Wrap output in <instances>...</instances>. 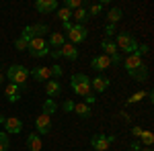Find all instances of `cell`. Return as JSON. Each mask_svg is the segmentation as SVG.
I'll list each match as a JSON object with an SVG mask.
<instances>
[{
    "instance_id": "cell-3",
    "label": "cell",
    "mask_w": 154,
    "mask_h": 151,
    "mask_svg": "<svg viewBox=\"0 0 154 151\" xmlns=\"http://www.w3.org/2000/svg\"><path fill=\"white\" fill-rule=\"evenodd\" d=\"M27 51L31 57H45V55H49V45L43 37H33L27 45Z\"/></svg>"
},
{
    "instance_id": "cell-26",
    "label": "cell",
    "mask_w": 154,
    "mask_h": 151,
    "mask_svg": "<svg viewBox=\"0 0 154 151\" xmlns=\"http://www.w3.org/2000/svg\"><path fill=\"white\" fill-rule=\"evenodd\" d=\"M33 33H35V37H43L45 33H49V27L45 23H37L33 25Z\"/></svg>"
},
{
    "instance_id": "cell-23",
    "label": "cell",
    "mask_w": 154,
    "mask_h": 151,
    "mask_svg": "<svg viewBox=\"0 0 154 151\" xmlns=\"http://www.w3.org/2000/svg\"><path fill=\"white\" fill-rule=\"evenodd\" d=\"M130 76L134 78V80H138V82H144L146 78H148V68H146V65H140L136 71H131Z\"/></svg>"
},
{
    "instance_id": "cell-1",
    "label": "cell",
    "mask_w": 154,
    "mask_h": 151,
    "mask_svg": "<svg viewBox=\"0 0 154 151\" xmlns=\"http://www.w3.org/2000/svg\"><path fill=\"white\" fill-rule=\"evenodd\" d=\"M6 78L11 80V84L19 86L21 90H25V88H27V78H29V70H27L25 65L12 63V65H8V70H6Z\"/></svg>"
},
{
    "instance_id": "cell-2",
    "label": "cell",
    "mask_w": 154,
    "mask_h": 151,
    "mask_svg": "<svg viewBox=\"0 0 154 151\" xmlns=\"http://www.w3.org/2000/svg\"><path fill=\"white\" fill-rule=\"evenodd\" d=\"M70 88L74 94L78 96H88L93 94V88H91V78L86 74H74L70 78Z\"/></svg>"
},
{
    "instance_id": "cell-22",
    "label": "cell",
    "mask_w": 154,
    "mask_h": 151,
    "mask_svg": "<svg viewBox=\"0 0 154 151\" xmlns=\"http://www.w3.org/2000/svg\"><path fill=\"white\" fill-rule=\"evenodd\" d=\"M72 19H74V25H84L88 21V14H86V8H78V10L72 12Z\"/></svg>"
},
{
    "instance_id": "cell-36",
    "label": "cell",
    "mask_w": 154,
    "mask_h": 151,
    "mask_svg": "<svg viewBox=\"0 0 154 151\" xmlns=\"http://www.w3.org/2000/svg\"><path fill=\"white\" fill-rule=\"evenodd\" d=\"M144 133V129L142 127H131V135L136 137V139H140V135Z\"/></svg>"
},
{
    "instance_id": "cell-17",
    "label": "cell",
    "mask_w": 154,
    "mask_h": 151,
    "mask_svg": "<svg viewBox=\"0 0 154 151\" xmlns=\"http://www.w3.org/2000/svg\"><path fill=\"white\" fill-rule=\"evenodd\" d=\"M4 92H6V100H8L11 104H17V102L21 100V94H23V90H21L19 86H14V84H8Z\"/></svg>"
},
{
    "instance_id": "cell-4",
    "label": "cell",
    "mask_w": 154,
    "mask_h": 151,
    "mask_svg": "<svg viewBox=\"0 0 154 151\" xmlns=\"http://www.w3.org/2000/svg\"><path fill=\"white\" fill-rule=\"evenodd\" d=\"M115 45H117L119 53L123 51L125 55H130V53H134V51H136L138 41H136V39H134L130 33H119V35H117V41H115Z\"/></svg>"
},
{
    "instance_id": "cell-40",
    "label": "cell",
    "mask_w": 154,
    "mask_h": 151,
    "mask_svg": "<svg viewBox=\"0 0 154 151\" xmlns=\"http://www.w3.org/2000/svg\"><path fill=\"white\" fill-rule=\"evenodd\" d=\"M49 55H51L54 59H60V57H62V53H60V49H49Z\"/></svg>"
},
{
    "instance_id": "cell-10",
    "label": "cell",
    "mask_w": 154,
    "mask_h": 151,
    "mask_svg": "<svg viewBox=\"0 0 154 151\" xmlns=\"http://www.w3.org/2000/svg\"><path fill=\"white\" fill-rule=\"evenodd\" d=\"M123 63V68H125V71L128 74H131V71H136L140 65H144L142 63V57L138 55V53H130V55H125V59L121 61Z\"/></svg>"
},
{
    "instance_id": "cell-6",
    "label": "cell",
    "mask_w": 154,
    "mask_h": 151,
    "mask_svg": "<svg viewBox=\"0 0 154 151\" xmlns=\"http://www.w3.org/2000/svg\"><path fill=\"white\" fill-rule=\"evenodd\" d=\"M0 125L4 127V133H6V135H8V133H12V135H19V133L23 131V121H21V118H17V116L6 118L4 115H0Z\"/></svg>"
},
{
    "instance_id": "cell-29",
    "label": "cell",
    "mask_w": 154,
    "mask_h": 151,
    "mask_svg": "<svg viewBox=\"0 0 154 151\" xmlns=\"http://www.w3.org/2000/svg\"><path fill=\"white\" fill-rule=\"evenodd\" d=\"M144 98H146V92H134L130 98L125 100V104H136V102H140V100H144Z\"/></svg>"
},
{
    "instance_id": "cell-15",
    "label": "cell",
    "mask_w": 154,
    "mask_h": 151,
    "mask_svg": "<svg viewBox=\"0 0 154 151\" xmlns=\"http://www.w3.org/2000/svg\"><path fill=\"white\" fill-rule=\"evenodd\" d=\"M60 53H62V57H66L68 61H76L78 59V49L72 43H64V45L60 47Z\"/></svg>"
},
{
    "instance_id": "cell-41",
    "label": "cell",
    "mask_w": 154,
    "mask_h": 151,
    "mask_svg": "<svg viewBox=\"0 0 154 151\" xmlns=\"http://www.w3.org/2000/svg\"><path fill=\"white\" fill-rule=\"evenodd\" d=\"M72 25H74V23H72V21H68V23H62V29H64V31L68 33V31H70V29H72Z\"/></svg>"
},
{
    "instance_id": "cell-7",
    "label": "cell",
    "mask_w": 154,
    "mask_h": 151,
    "mask_svg": "<svg viewBox=\"0 0 154 151\" xmlns=\"http://www.w3.org/2000/svg\"><path fill=\"white\" fill-rule=\"evenodd\" d=\"M101 49L105 51V55L111 59V63H121L123 61V55L119 53L117 45L111 41V39H105V41H101Z\"/></svg>"
},
{
    "instance_id": "cell-8",
    "label": "cell",
    "mask_w": 154,
    "mask_h": 151,
    "mask_svg": "<svg viewBox=\"0 0 154 151\" xmlns=\"http://www.w3.org/2000/svg\"><path fill=\"white\" fill-rule=\"evenodd\" d=\"M86 37H88V31H86V27H84V25H72V29L68 31V39H70L72 45L82 43Z\"/></svg>"
},
{
    "instance_id": "cell-44",
    "label": "cell",
    "mask_w": 154,
    "mask_h": 151,
    "mask_svg": "<svg viewBox=\"0 0 154 151\" xmlns=\"http://www.w3.org/2000/svg\"><path fill=\"white\" fill-rule=\"evenodd\" d=\"M140 151H152V147H142Z\"/></svg>"
},
{
    "instance_id": "cell-39",
    "label": "cell",
    "mask_w": 154,
    "mask_h": 151,
    "mask_svg": "<svg viewBox=\"0 0 154 151\" xmlns=\"http://www.w3.org/2000/svg\"><path fill=\"white\" fill-rule=\"evenodd\" d=\"M62 108H64L66 112H72V108H74V102H72V100H66V102L62 104Z\"/></svg>"
},
{
    "instance_id": "cell-31",
    "label": "cell",
    "mask_w": 154,
    "mask_h": 151,
    "mask_svg": "<svg viewBox=\"0 0 154 151\" xmlns=\"http://www.w3.org/2000/svg\"><path fill=\"white\" fill-rule=\"evenodd\" d=\"M49 70H51V80H60V78H62V74H64V70L60 68L58 63L49 65Z\"/></svg>"
},
{
    "instance_id": "cell-21",
    "label": "cell",
    "mask_w": 154,
    "mask_h": 151,
    "mask_svg": "<svg viewBox=\"0 0 154 151\" xmlns=\"http://www.w3.org/2000/svg\"><path fill=\"white\" fill-rule=\"evenodd\" d=\"M121 16H123V10L119 8V6H113V8H109V14H107V19H109V23L111 25H117L121 21Z\"/></svg>"
},
{
    "instance_id": "cell-24",
    "label": "cell",
    "mask_w": 154,
    "mask_h": 151,
    "mask_svg": "<svg viewBox=\"0 0 154 151\" xmlns=\"http://www.w3.org/2000/svg\"><path fill=\"white\" fill-rule=\"evenodd\" d=\"M58 110V104H56V100H51V98H45V102H43V115H54Z\"/></svg>"
},
{
    "instance_id": "cell-30",
    "label": "cell",
    "mask_w": 154,
    "mask_h": 151,
    "mask_svg": "<svg viewBox=\"0 0 154 151\" xmlns=\"http://www.w3.org/2000/svg\"><path fill=\"white\" fill-rule=\"evenodd\" d=\"M33 37H35V33H33V25L25 27V29H23V33H21V39H25V41L29 43V41H31Z\"/></svg>"
},
{
    "instance_id": "cell-18",
    "label": "cell",
    "mask_w": 154,
    "mask_h": 151,
    "mask_svg": "<svg viewBox=\"0 0 154 151\" xmlns=\"http://www.w3.org/2000/svg\"><path fill=\"white\" fill-rule=\"evenodd\" d=\"M45 94H48V98H56V96H60L62 94V84H60V80H48V84H45Z\"/></svg>"
},
{
    "instance_id": "cell-12",
    "label": "cell",
    "mask_w": 154,
    "mask_h": 151,
    "mask_svg": "<svg viewBox=\"0 0 154 151\" xmlns=\"http://www.w3.org/2000/svg\"><path fill=\"white\" fill-rule=\"evenodd\" d=\"M91 65H93V70H97V71H105V70H109L113 63H111V59L103 53V55H95L93 61H91Z\"/></svg>"
},
{
    "instance_id": "cell-13",
    "label": "cell",
    "mask_w": 154,
    "mask_h": 151,
    "mask_svg": "<svg viewBox=\"0 0 154 151\" xmlns=\"http://www.w3.org/2000/svg\"><path fill=\"white\" fill-rule=\"evenodd\" d=\"M109 84H111V80H109L107 76H97V78H93V80H91V88H93L95 92L103 94L107 88H109Z\"/></svg>"
},
{
    "instance_id": "cell-27",
    "label": "cell",
    "mask_w": 154,
    "mask_h": 151,
    "mask_svg": "<svg viewBox=\"0 0 154 151\" xmlns=\"http://www.w3.org/2000/svg\"><path fill=\"white\" fill-rule=\"evenodd\" d=\"M103 8H105V6H103L101 2H99V4H91V6L86 8V14H88V19H91V16H97V14H101V12H103Z\"/></svg>"
},
{
    "instance_id": "cell-19",
    "label": "cell",
    "mask_w": 154,
    "mask_h": 151,
    "mask_svg": "<svg viewBox=\"0 0 154 151\" xmlns=\"http://www.w3.org/2000/svg\"><path fill=\"white\" fill-rule=\"evenodd\" d=\"M72 112H76V115L80 116V118H88V116L93 115L91 106L84 104V102H74V108H72Z\"/></svg>"
},
{
    "instance_id": "cell-42",
    "label": "cell",
    "mask_w": 154,
    "mask_h": 151,
    "mask_svg": "<svg viewBox=\"0 0 154 151\" xmlns=\"http://www.w3.org/2000/svg\"><path fill=\"white\" fill-rule=\"evenodd\" d=\"M121 118H123L125 123H130V121H131V118H130V115H128V112H123V115H121Z\"/></svg>"
},
{
    "instance_id": "cell-33",
    "label": "cell",
    "mask_w": 154,
    "mask_h": 151,
    "mask_svg": "<svg viewBox=\"0 0 154 151\" xmlns=\"http://www.w3.org/2000/svg\"><path fill=\"white\" fill-rule=\"evenodd\" d=\"M27 45H29V43H27L25 39H21V37L14 41V49H17V51H25V49H27Z\"/></svg>"
},
{
    "instance_id": "cell-14",
    "label": "cell",
    "mask_w": 154,
    "mask_h": 151,
    "mask_svg": "<svg viewBox=\"0 0 154 151\" xmlns=\"http://www.w3.org/2000/svg\"><path fill=\"white\" fill-rule=\"evenodd\" d=\"M37 82H48L51 80V70H49V65H37L33 71H29Z\"/></svg>"
},
{
    "instance_id": "cell-11",
    "label": "cell",
    "mask_w": 154,
    "mask_h": 151,
    "mask_svg": "<svg viewBox=\"0 0 154 151\" xmlns=\"http://www.w3.org/2000/svg\"><path fill=\"white\" fill-rule=\"evenodd\" d=\"M35 10L41 14H48V12L58 10V0H37L35 2Z\"/></svg>"
},
{
    "instance_id": "cell-45",
    "label": "cell",
    "mask_w": 154,
    "mask_h": 151,
    "mask_svg": "<svg viewBox=\"0 0 154 151\" xmlns=\"http://www.w3.org/2000/svg\"><path fill=\"white\" fill-rule=\"evenodd\" d=\"M128 151H131V149H128Z\"/></svg>"
},
{
    "instance_id": "cell-35",
    "label": "cell",
    "mask_w": 154,
    "mask_h": 151,
    "mask_svg": "<svg viewBox=\"0 0 154 151\" xmlns=\"http://www.w3.org/2000/svg\"><path fill=\"white\" fill-rule=\"evenodd\" d=\"M134 53H138V55L142 57L144 53H148V45H138V47H136V51H134Z\"/></svg>"
},
{
    "instance_id": "cell-28",
    "label": "cell",
    "mask_w": 154,
    "mask_h": 151,
    "mask_svg": "<svg viewBox=\"0 0 154 151\" xmlns=\"http://www.w3.org/2000/svg\"><path fill=\"white\" fill-rule=\"evenodd\" d=\"M58 19L62 21V23H68L72 19V10H68L66 6H62V8H58Z\"/></svg>"
},
{
    "instance_id": "cell-25",
    "label": "cell",
    "mask_w": 154,
    "mask_h": 151,
    "mask_svg": "<svg viewBox=\"0 0 154 151\" xmlns=\"http://www.w3.org/2000/svg\"><path fill=\"white\" fill-rule=\"evenodd\" d=\"M140 143H142V147H152V143H154V135L150 133V131H144L142 135H140Z\"/></svg>"
},
{
    "instance_id": "cell-20",
    "label": "cell",
    "mask_w": 154,
    "mask_h": 151,
    "mask_svg": "<svg viewBox=\"0 0 154 151\" xmlns=\"http://www.w3.org/2000/svg\"><path fill=\"white\" fill-rule=\"evenodd\" d=\"M64 43H66V37H64V33H51V35H49V41H48L49 49H60Z\"/></svg>"
},
{
    "instance_id": "cell-16",
    "label": "cell",
    "mask_w": 154,
    "mask_h": 151,
    "mask_svg": "<svg viewBox=\"0 0 154 151\" xmlns=\"http://www.w3.org/2000/svg\"><path fill=\"white\" fill-rule=\"evenodd\" d=\"M27 147H29V151H43V141L35 131L27 135Z\"/></svg>"
},
{
    "instance_id": "cell-43",
    "label": "cell",
    "mask_w": 154,
    "mask_h": 151,
    "mask_svg": "<svg viewBox=\"0 0 154 151\" xmlns=\"http://www.w3.org/2000/svg\"><path fill=\"white\" fill-rule=\"evenodd\" d=\"M2 84H4V74L0 71V86H2Z\"/></svg>"
},
{
    "instance_id": "cell-5",
    "label": "cell",
    "mask_w": 154,
    "mask_h": 151,
    "mask_svg": "<svg viewBox=\"0 0 154 151\" xmlns=\"http://www.w3.org/2000/svg\"><path fill=\"white\" fill-rule=\"evenodd\" d=\"M115 141V135H105V133H97L91 137V147L95 151H107L109 145Z\"/></svg>"
},
{
    "instance_id": "cell-32",
    "label": "cell",
    "mask_w": 154,
    "mask_h": 151,
    "mask_svg": "<svg viewBox=\"0 0 154 151\" xmlns=\"http://www.w3.org/2000/svg\"><path fill=\"white\" fill-rule=\"evenodd\" d=\"M0 151H8V135L0 131Z\"/></svg>"
},
{
    "instance_id": "cell-37",
    "label": "cell",
    "mask_w": 154,
    "mask_h": 151,
    "mask_svg": "<svg viewBox=\"0 0 154 151\" xmlns=\"http://www.w3.org/2000/svg\"><path fill=\"white\" fill-rule=\"evenodd\" d=\"M130 149H131V151H140V149H142V143H140L138 139L131 141V143H130Z\"/></svg>"
},
{
    "instance_id": "cell-38",
    "label": "cell",
    "mask_w": 154,
    "mask_h": 151,
    "mask_svg": "<svg viewBox=\"0 0 154 151\" xmlns=\"http://www.w3.org/2000/svg\"><path fill=\"white\" fill-rule=\"evenodd\" d=\"M97 102V98L93 96V94H88V96H84V104H88V106H93Z\"/></svg>"
},
{
    "instance_id": "cell-34",
    "label": "cell",
    "mask_w": 154,
    "mask_h": 151,
    "mask_svg": "<svg viewBox=\"0 0 154 151\" xmlns=\"http://www.w3.org/2000/svg\"><path fill=\"white\" fill-rule=\"evenodd\" d=\"M105 35H107V37H111V35H115V25H111V23H107V27H105Z\"/></svg>"
},
{
    "instance_id": "cell-9",
    "label": "cell",
    "mask_w": 154,
    "mask_h": 151,
    "mask_svg": "<svg viewBox=\"0 0 154 151\" xmlns=\"http://www.w3.org/2000/svg\"><path fill=\"white\" fill-rule=\"evenodd\" d=\"M49 131H51V116L41 112L35 118V133L37 135H48Z\"/></svg>"
}]
</instances>
